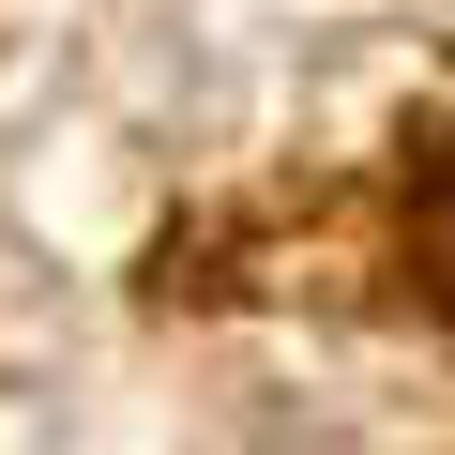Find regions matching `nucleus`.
<instances>
[{
  "label": "nucleus",
  "mask_w": 455,
  "mask_h": 455,
  "mask_svg": "<svg viewBox=\"0 0 455 455\" xmlns=\"http://www.w3.org/2000/svg\"><path fill=\"white\" fill-rule=\"evenodd\" d=\"M410 274H425V304L455 319V137L410 167Z\"/></svg>",
  "instance_id": "nucleus-1"
}]
</instances>
